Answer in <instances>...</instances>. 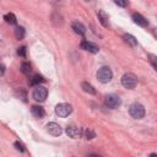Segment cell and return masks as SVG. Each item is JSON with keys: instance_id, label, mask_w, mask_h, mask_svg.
<instances>
[{"instance_id": "cell-1", "label": "cell", "mask_w": 157, "mask_h": 157, "mask_svg": "<svg viewBox=\"0 0 157 157\" xmlns=\"http://www.w3.org/2000/svg\"><path fill=\"white\" fill-rule=\"evenodd\" d=\"M121 85L125 87V88H129V90H132L136 87L137 85V78L134 74L131 72H126L121 76Z\"/></svg>"}, {"instance_id": "cell-2", "label": "cell", "mask_w": 157, "mask_h": 157, "mask_svg": "<svg viewBox=\"0 0 157 157\" xmlns=\"http://www.w3.org/2000/svg\"><path fill=\"white\" fill-rule=\"evenodd\" d=\"M112 77H113V72H112V70H110L108 66L101 67V69L98 70V72H97V78H98V81L102 82V83L109 82V81L112 80Z\"/></svg>"}, {"instance_id": "cell-3", "label": "cell", "mask_w": 157, "mask_h": 157, "mask_svg": "<svg viewBox=\"0 0 157 157\" xmlns=\"http://www.w3.org/2000/svg\"><path fill=\"white\" fill-rule=\"evenodd\" d=\"M129 113L134 119H141L145 117V108L140 103H132L129 108Z\"/></svg>"}, {"instance_id": "cell-4", "label": "cell", "mask_w": 157, "mask_h": 157, "mask_svg": "<svg viewBox=\"0 0 157 157\" xmlns=\"http://www.w3.org/2000/svg\"><path fill=\"white\" fill-rule=\"evenodd\" d=\"M104 103L108 108H112V109H115L118 108L120 104H121V99L118 94H114V93H110L108 96H105V99H104Z\"/></svg>"}, {"instance_id": "cell-5", "label": "cell", "mask_w": 157, "mask_h": 157, "mask_svg": "<svg viewBox=\"0 0 157 157\" xmlns=\"http://www.w3.org/2000/svg\"><path fill=\"white\" fill-rule=\"evenodd\" d=\"M71 112H72V107H71V104H69V103H59V104L55 107V113H56L59 117H61V118L67 117L69 114H71Z\"/></svg>"}, {"instance_id": "cell-6", "label": "cell", "mask_w": 157, "mask_h": 157, "mask_svg": "<svg viewBox=\"0 0 157 157\" xmlns=\"http://www.w3.org/2000/svg\"><path fill=\"white\" fill-rule=\"evenodd\" d=\"M32 96L37 102H43V101H45V98L48 96V91L43 86H36V88L33 90Z\"/></svg>"}, {"instance_id": "cell-7", "label": "cell", "mask_w": 157, "mask_h": 157, "mask_svg": "<svg viewBox=\"0 0 157 157\" xmlns=\"http://www.w3.org/2000/svg\"><path fill=\"white\" fill-rule=\"evenodd\" d=\"M47 131H48L50 135H53V136H59V135H61V132H63L61 126H60L59 124H56V123H49V124L47 125Z\"/></svg>"}, {"instance_id": "cell-8", "label": "cell", "mask_w": 157, "mask_h": 157, "mask_svg": "<svg viewBox=\"0 0 157 157\" xmlns=\"http://www.w3.org/2000/svg\"><path fill=\"white\" fill-rule=\"evenodd\" d=\"M81 48L85 49V50H88V52H91V53H93V54L98 53V50H99L98 45H96L94 43L88 42V40H82V42H81Z\"/></svg>"}, {"instance_id": "cell-9", "label": "cell", "mask_w": 157, "mask_h": 157, "mask_svg": "<svg viewBox=\"0 0 157 157\" xmlns=\"http://www.w3.org/2000/svg\"><path fill=\"white\" fill-rule=\"evenodd\" d=\"M132 20H134V22H135L136 25H139V26H141V27H146V26L148 25V21H147L142 15H140V13H134V15H132Z\"/></svg>"}, {"instance_id": "cell-10", "label": "cell", "mask_w": 157, "mask_h": 157, "mask_svg": "<svg viewBox=\"0 0 157 157\" xmlns=\"http://www.w3.org/2000/svg\"><path fill=\"white\" fill-rule=\"evenodd\" d=\"M97 16H98L99 22H101L104 27H108V26H109V17H108V15H107L103 10H98V11H97Z\"/></svg>"}, {"instance_id": "cell-11", "label": "cell", "mask_w": 157, "mask_h": 157, "mask_svg": "<svg viewBox=\"0 0 157 157\" xmlns=\"http://www.w3.org/2000/svg\"><path fill=\"white\" fill-rule=\"evenodd\" d=\"M66 134H67V136L69 137H72V139H77L78 136H80V129L78 128H76V126H74V125H71V126H67L66 128Z\"/></svg>"}, {"instance_id": "cell-12", "label": "cell", "mask_w": 157, "mask_h": 157, "mask_svg": "<svg viewBox=\"0 0 157 157\" xmlns=\"http://www.w3.org/2000/svg\"><path fill=\"white\" fill-rule=\"evenodd\" d=\"M71 27H72V29H74L76 33L81 34V36H83V34H85V32H86L85 26H83L81 22H78V21H74V22H72V25H71Z\"/></svg>"}, {"instance_id": "cell-13", "label": "cell", "mask_w": 157, "mask_h": 157, "mask_svg": "<svg viewBox=\"0 0 157 157\" xmlns=\"http://www.w3.org/2000/svg\"><path fill=\"white\" fill-rule=\"evenodd\" d=\"M32 114L36 118H43L45 112H44V108H42L40 105H33L32 107Z\"/></svg>"}, {"instance_id": "cell-14", "label": "cell", "mask_w": 157, "mask_h": 157, "mask_svg": "<svg viewBox=\"0 0 157 157\" xmlns=\"http://www.w3.org/2000/svg\"><path fill=\"white\" fill-rule=\"evenodd\" d=\"M123 39H124V42L128 43L130 47H136V45H137V40H136V38H135L134 36H131V34H124Z\"/></svg>"}, {"instance_id": "cell-15", "label": "cell", "mask_w": 157, "mask_h": 157, "mask_svg": "<svg viewBox=\"0 0 157 157\" xmlns=\"http://www.w3.org/2000/svg\"><path fill=\"white\" fill-rule=\"evenodd\" d=\"M81 87H82V90H83L85 92H87V93H90V94H96L94 87H93L92 85H90L88 82H82V83H81Z\"/></svg>"}, {"instance_id": "cell-16", "label": "cell", "mask_w": 157, "mask_h": 157, "mask_svg": "<svg viewBox=\"0 0 157 157\" xmlns=\"http://www.w3.org/2000/svg\"><path fill=\"white\" fill-rule=\"evenodd\" d=\"M4 20H5L7 23H10V25H16V22H17V20H16V16H15L12 12H9V13H6V15L4 16Z\"/></svg>"}, {"instance_id": "cell-17", "label": "cell", "mask_w": 157, "mask_h": 157, "mask_svg": "<svg viewBox=\"0 0 157 157\" xmlns=\"http://www.w3.org/2000/svg\"><path fill=\"white\" fill-rule=\"evenodd\" d=\"M42 82H44V78H43V76H40V75H34V76L32 77V80L29 81V83H31L32 86H39V83H42Z\"/></svg>"}, {"instance_id": "cell-18", "label": "cell", "mask_w": 157, "mask_h": 157, "mask_svg": "<svg viewBox=\"0 0 157 157\" xmlns=\"http://www.w3.org/2000/svg\"><path fill=\"white\" fill-rule=\"evenodd\" d=\"M25 28L23 27H21V26H17L16 28H15V37L17 38V39H22L23 37H25Z\"/></svg>"}, {"instance_id": "cell-19", "label": "cell", "mask_w": 157, "mask_h": 157, "mask_svg": "<svg viewBox=\"0 0 157 157\" xmlns=\"http://www.w3.org/2000/svg\"><path fill=\"white\" fill-rule=\"evenodd\" d=\"M31 65L28 64V63H22V65H21V71L25 74V75H29L31 74Z\"/></svg>"}, {"instance_id": "cell-20", "label": "cell", "mask_w": 157, "mask_h": 157, "mask_svg": "<svg viewBox=\"0 0 157 157\" xmlns=\"http://www.w3.org/2000/svg\"><path fill=\"white\" fill-rule=\"evenodd\" d=\"M148 58H150V63L152 64V66L157 70V56L156 55H152V54H150L148 55Z\"/></svg>"}, {"instance_id": "cell-21", "label": "cell", "mask_w": 157, "mask_h": 157, "mask_svg": "<svg viewBox=\"0 0 157 157\" xmlns=\"http://www.w3.org/2000/svg\"><path fill=\"white\" fill-rule=\"evenodd\" d=\"M17 54H18L20 56H22V58H26V47H21V48H18Z\"/></svg>"}, {"instance_id": "cell-22", "label": "cell", "mask_w": 157, "mask_h": 157, "mask_svg": "<svg viewBox=\"0 0 157 157\" xmlns=\"http://www.w3.org/2000/svg\"><path fill=\"white\" fill-rule=\"evenodd\" d=\"M85 135H86V139H93L94 137V132L91 130V129H87L85 131Z\"/></svg>"}, {"instance_id": "cell-23", "label": "cell", "mask_w": 157, "mask_h": 157, "mask_svg": "<svg viewBox=\"0 0 157 157\" xmlns=\"http://www.w3.org/2000/svg\"><path fill=\"white\" fill-rule=\"evenodd\" d=\"M13 145H15V147H16V148H17L18 151H21V152H23V151H25V146H23V145H22L21 142L16 141V142H15Z\"/></svg>"}, {"instance_id": "cell-24", "label": "cell", "mask_w": 157, "mask_h": 157, "mask_svg": "<svg viewBox=\"0 0 157 157\" xmlns=\"http://www.w3.org/2000/svg\"><path fill=\"white\" fill-rule=\"evenodd\" d=\"M114 2H115L117 5H119V6H126V5H128L126 1H120V0H115Z\"/></svg>"}, {"instance_id": "cell-25", "label": "cell", "mask_w": 157, "mask_h": 157, "mask_svg": "<svg viewBox=\"0 0 157 157\" xmlns=\"http://www.w3.org/2000/svg\"><path fill=\"white\" fill-rule=\"evenodd\" d=\"M152 34H153V36H155V37L157 38V28H155V29H152Z\"/></svg>"}, {"instance_id": "cell-26", "label": "cell", "mask_w": 157, "mask_h": 157, "mask_svg": "<svg viewBox=\"0 0 157 157\" xmlns=\"http://www.w3.org/2000/svg\"><path fill=\"white\" fill-rule=\"evenodd\" d=\"M87 157H101V156H98V155H90V156H87Z\"/></svg>"}, {"instance_id": "cell-27", "label": "cell", "mask_w": 157, "mask_h": 157, "mask_svg": "<svg viewBox=\"0 0 157 157\" xmlns=\"http://www.w3.org/2000/svg\"><path fill=\"white\" fill-rule=\"evenodd\" d=\"M150 157H157V155H156V153H151Z\"/></svg>"}]
</instances>
